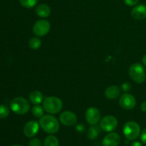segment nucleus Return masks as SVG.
I'll use <instances>...</instances> for the list:
<instances>
[{
    "label": "nucleus",
    "instance_id": "1",
    "mask_svg": "<svg viewBox=\"0 0 146 146\" xmlns=\"http://www.w3.org/2000/svg\"><path fill=\"white\" fill-rule=\"evenodd\" d=\"M40 127L48 134L56 133L60 128L58 120L51 115H43L39 120Z\"/></svg>",
    "mask_w": 146,
    "mask_h": 146
},
{
    "label": "nucleus",
    "instance_id": "2",
    "mask_svg": "<svg viewBox=\"0 0 146 146\" xmlns=\"http://www.w3.org/2000/svg\"><path fill=\"white\" fill-rule=\"evenodd\" d=\"M62 101L58 97L48 96L43 101V107L46 112L49 114H56L63 108Z\"/></svg>",
    "mask_w": 146,
    "mask_h": 146
},
{
    "label": "nucleus",
    "instance_id": "3",
    "mask_svg": "<svg viewBox=\"0 0 146 146\" xmlns=\"http://www.w3.org/2000/svg\"><path fill=\"white\" fill-rule=\"evenodd\" d=\"M128 74L131 79L136 84H143L145 82L146 79L145 68L139 63H135L130 66L128 69Z\"/></svg>",
    "mask_w": 146,
    "mask_h": 146
},
{
    "label": "nucleus",
    "instance_id": "4",
    "mask_svg": "<svg viewBox=\"0 0 146 146\" xmlns=\"http://www.w3.org/2000/svg\"><path fill=\"white\" fill-rule=\"evenodd\" d=\"M10 107L13 112L18 115H24L30 109V104L26 98L23 97H17L11 100Z\"/></svg>",
    "mask_w": 146,
    "mask_h": 146
},
{
    "label": "nucleus",
    "instance_id": "5",
    "mask_svg": "<svg viewBox=\"0 0 146 146\" xmlns=\"http://www.w3.org/2000/svg\"><path fill=\"white\" fill-rule=\"evenodd\" d=\"M123 134L125 138L130 141H133L138 138L141 134V127L135 121H128L124 125Z\"/></svg>",
    "mask_w": 146,
    "mask_h": 146
},
{
    "label": "nucleus",
    "instance_id": "6",
    "mask_svg": "<svg viewBox=\"0 0 146 146\" xmlns=\"http://www.w3.org/2000/svg\"><path fill=\"white\" fill-rule=\"evenodd\" d=\"M51 30V24L46 19L37 20L32 27L33 33L38 37L47 35Z\"/></svg>",
    "mask_w": 146,
    "mask_h": 146
},
{
    "label": "nucleus",
    "instance_id": "7",
    "mask_svg": "<svg viewBox=\"0 0 146 146\" xmlns=\"http://www.w3.org/2000/svg\"><path fill=\"white\" fill-rule=\"evenodd\" d=\"M118 120L113 115L104 116L100 121V128L106 132H112L117 128Z\"/></svg>",
    "mask_w": 146,
    "mask_h": 146
},
{
    "label": "nucleus",
    "instance_id": "8",
    "mask_svg": "<svg viewBox=\"0 0 146 146\" xmlns=\"http://www.w3.org/2000/svg\"><path fill=\"white\" fill-rule=\"evenodd\" d=\"M119 105L123 109L130 111L133 109L136 106V99L130 94H124L120 97Z\"/></svg>",
    "mask_w": 146,
    "mask_h": 146
},
{
    "label": "nucleus",
    "instance_id": "9",
    "mask_svg": "<svg viewBox=\"0 0 146 146\" xmlns=\"http://www.w3.org/2000/svg\"><path fill=\"white\" fill-rule=\"evenodd\" d=\"M86 120L91 125H96L101 118V114L99 110L95 107H90L86 111Z\"/></svg>",
    "mask_w": 146,
    "mask_h": 146
},
{
    "label": "nucleus",
    "instance_id": "10",
    "mask_svg": "<svg viewBox=\"0 0 146 146\" xmlns=\"http://www.w3.org/2000/svg\"><path fill=\"white\" fill-rule=\"evenodd\" d=\"M59 121L66 126H72L76 124L77 116L72 111H66L60 114Z\"/></svg>",
    "mask_w": 146,
    "mask_h": 146
},
{
    "label": "nucleus",
    "instance_id": "11",
    "mask_svg": "<svg viewBox=\"0 0 146 146\" xmlns=\"http://www.w3.org/2000/svg\"><path fill=\"white\" fill-rule=\"evenodd\" d=\"M39 123L35 121H30L26 123L24 128V133L28 138L35 136L39 130Z\"/></svg>",
    "mask_w": 146,
    "mask_h": 146
},
{
    "label": "nucleus",
    "instance_id": "12",
    "mask_svg": "<svg viewBox=\"0 0 146 146\" xmlns=\"http://www.w3.org/2000/svg\"><path fill=\"white\" fill-rule=\"evenodd\" d=\"M121 142V137L118 133L111 132L105 136L102 142L103 146H118Z\"/></svg>",
    "mask_w": 146,
    "mask_h": 146
},
{
    "label": "nucleus",
    "instance_id": "13",
    "mask_svg": "<svg viewBox=\"0 0 146 146\" xmlns=\"http://www.w3.org/2000/svg\"><path fill=\"white\" fill-rule=\"evenodd\" d=\"M131 16L136 20H143L146 18V5L143 4L135 5L131 11Z\"/></svg>",
    "mask_w": 146,
    "mask_h": 146
},
{
    "label": "nucleus",
    "instance_id": "14",
    "mask_svg": "<svg viewBox=\"0 0 146 146\" xmlns=\"http://www.w3.org/2000/svg\"><path fill=\"white\" fill-rule=\"evenodd\" d=\"M120 94H121V91H120L119 87L115 85L108 86V88L106 89L105 93H104L105 96L108 99L111 100H113L118 98L120 96Z\"/></svg>",
    "mask_w": 146,
    "mask_h": 146
},
{
    "label": "nucleus",
    "instance_id": "15",
    "mask_svg": "<svg viewBox=\"0 0 146 146\" xmlns=\"http://www.w3.org/2000/svg\"><path fill=\"white\" fill-rule=\"evenodd\" d=\"M36 14L41 18H46L49 17L51 13V7L46 4H41L36 7Z\"/></svg>",
    "mask_w": 146,
    "mask_h": 146
},
{
    "label": "nucleus",
    "instance_id": "16",
    "mask_svg": "<svg viewBox=\"0 0 146 146\" xmlns=\"http://www.w3.org/2000/svg\"><path fill=\"white\" fill-rule=\"evenodd\" d=\"M29 101H31V104H33L34 105H40L44 100L42 93L37 90L31 91L29 96Z\"/></svg>",
    "mask_w": 146,
    "mask_h": 146
},
{
    "label": "nucleus",
    "instance_id": "17",
    "mask_svg": "<svg viewBox=\"0 0 146 146\" xmlns=\"http://www.w3.org/2000/svg\"><path fill=\"white\" fill-rule=\"evenodd\" d=\"M100 133V128L96 125L90 127L87 131V137L89 140H95Z\"/></svg>",
    "mask_w": 146,
    "mask_h": 146
},
{
    "label": "nucleus",
    "instance_id": "18",
    "mask_svg": "<svg viewBox=\"0 0 146 146\" xmlns=\"http://www.w3.org/2000/svg\"><path fill=\"white\" fill-rule=\"evenodd\" d=\"M44 146H59L58 138L54 135H48L44 140Z\"/></svg>",
    "mask_w": 146,
    "mask_h": 146
},
{
    "label": "nucleus",
    "instance_id": "19",
    "mask_svg": "<svg viewBox=\"0 0 146 146\" xmlns=\"http://www.w3.org/2000/svg\"><path fill=\"white\" fill-rule=\"evenodd\" d=\"M41 41L38 37H31L29 41V46L33 50H37L41 47Z\"/></svg>",
    "mask_w": 146,
    "mask_h": 146
},
{
    "label": "nucleus",
    "instance_id": "20",
    "mask_svg": "<svg viewBox=\"0 0 146 146\" xmlns=\"http://www.w3.org/2000/svg\"><path fill=\"white\" fill-rule=\"evenodd\" d=\"M44 111L45 110H44V107L41 106L40 105H35L31 109V112H32L34 116L38 118H41L43 115H44Z\"/></svg>",
    "mask_w": 146,
    "mask_h": 146
},
{
    "label": "nucleus",
    "instance_id": "21",
    "mask_svg": "<svg viewBox=\"0 0 146 146\" xmlns=\"http://www.w3.org/2000/svg\"><path fill=\"white\" fill-rule=\"evenodd\" d=\"M38 0H19V2L22 7L25 8H32L38 3Z\"/></svg>",
    "mask_w": 146,
    "mask_h": 146
},
{
    "label": "nucleus",
    "instance_id": "22",
    "mask_svg": "<svg viewBox=\"0 0 146 146\" xmlns=\"http://www.w3.org/2000/svg\"><path fill=\"white\" fill-rule=\"evenodd\" d=\"M9 115V109L5 105H0V119H4Z\"/></svg>",
    "mask_w": 146,
    "mask_h": 146
},
{
    "label": "nucleus",
    "instance_id": "23",
    "mask_svg": "<svg viewBox=\"0 0 146 146\" xmlns=\"http://www.w3.org/2000/svg\"><path fill=\"white\" fill-rule=\"evenodd\" d=\"M28 146H41V142L38 138H33L29 141Z\"/></svg>",
    "mask_w": 146,
    "mask_h": 146
},
{
    "label": "nucleus",
    "instance_id": "24",
    "mask_svg": "<svg viewBox=\"0 0 146 146\" xmlns=\"http://www.w3.org/2000/svg\"><path fill=\"white\" fill-rule=\"evenodd\" d=\"M121 89L122 91H125V92H128L131 89V85L130 83L128 82H125L121 85Z\"/></svg>",
    "mask_w": 146,
    "mask_h": 146
},
{
    "label": "nucleus",
    "instance_id": "25",
    "mask_svg": "<svg viewBox=\"0 0 146 146\" xmlns=\"http://www.w3.org/2000/svg\"><path fill=\"white\" fill-rule=\"evenodd\" d=\"M139 0H124V2L129 7H133L138 3Z\"/></svg>",
    "mask_w": 146,
    "mask_h": 146
},
{
    "label": "nucleus",
    "instance_id": "26",
    "mask_svg": "<svg viewBox=\"0 0 146 146\" xmlns=\"http://www.w3.org/2000/svg\"><path fill=\"white\" fill-rule=\"evenodd\" d=\"M141 140L144 144H146V128L142 131V133H141Z\"/></svg>",
    "mask_w": 146,
    "mask_h": 146
},
{
    "label": "nucleus",
    "instance_id": "27",
    "mask_svg": "<svg viewBox=\"0 0 146 146\" xmlns=\"http://www.w3.org/2000/svg\"><path fill=\"white\" fill-rule=\"evenodd\" d=\"M84 129H85V127H84V125H83L82 123H79L76 125V130L79 133L84 132Z\"/></svg>",
    "mask_w": 146,
    "mask_h": 146
},
{
    "label": "nucleus",
    "instance_id": "28",
    "mask_svg": "<svg viewBox=\"0 0 146 146\" xmlns=\"http://www.w3.org/2000/svg\"><path fill=\"white\" fill-rule=\"evenodd\" d=\"M141 111L143 112H146V101H143L141 105Z\"/></svg>",
    "mask_w": 146,
    "mask_h": 146
},
{
    "label": "nucleus",
    "instance_id": "29",
    "mask_svg": "<svg viewBox=\"0 0 146 146\" xmlns=\"http://www.w3.org/2000/svg\"><path fill=\"white\" fill-rule=\"evenodd\" d=\"M131 146H143V145L142 143H141L140 142H138V141H136V142L133 143Z\"/></svg>",
    "mask_w": 146,
    "mask_h": 146
},
{
    "label": "nucleus",
    "instance_id": "30",
    "mask_svg": "<svg viewBox=\"0 0 146 146\" xmlns=\"http://www.w3.org/2000/svg\"><path fill=\"white\" fill-rule=\"evenodd\" d=\"M142 62H143V65H145L146 66V54L145 56H143V57Z\"/></svg>",
    "mask_w": 146,
    "mask_h": 146
},
{
    "label": "nucleus",
    "instance_id": "31",
    "mask_svg": "<svg viewBox=\"0 0 146 146\" xmlns=\"http://www.w3.org/2000/svg\"><path fill=\"white\" fill-rule=\"evenodd\" d=\"M11 146H23V145H11Z\"/></svg>",
    "mask_w": 146,
    "mask_h": 146
}]
</instances>
